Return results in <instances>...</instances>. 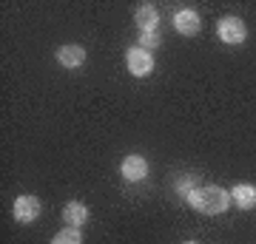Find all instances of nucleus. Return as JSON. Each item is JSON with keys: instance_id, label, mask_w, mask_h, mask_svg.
<instances>
[{"instance_id": "nucleus-1", "label": "nucleus", "mask_w": 256, "mask_h": 244, "mask_svg": "<svg viewBox=\"0 0 256 244\" xmlns=\"http://www.w3.org/2000/svg\"><path fill=\"white\" fill-rule=\"evenodd\" d=\"M185 202L191 205L194 210H200L205 216H220L230 208V193L220 185H205V188H194Z\"/></svg>"}, {"instance_id": "nucleus-2", "label": "nucleus", "mask_w": 256, "mask_h": 244, "mask_svg": "<svg viewBox=\"0 0 256 244\" xmlns=\"http://www.w3.org/2000/svg\"><path fill=\"white\" fill-rule=\"evenodd\" d=\"M216 34H220L222 43L242 45L245 37H248V26H245V20L236 17V14H225V17H220V23H216Z\"/></svg>"}, {"instance_id": "nucleus-3", "label": "nucleus", "mask_w": 256, "mask_h": 244, "mask_svg": "<svg viewBox=\"0 0 256 244\" xmlns=\"http://www.w3.org/2000/svg\"><path fill=\"white\" fill-rule=\"evenodd\" d=\"M12 213H14V222H20V225H32V222H37V219H40L43 205H40V199H37V196L23 193V196H18V199H14Z\"/></svg>"}, {"instance_id": "nucleus-4", "label": "nucleus", "mask_w": 256, "mask_h": 244, "mask_svg": "<svg viewBox=\"0 0 256 244\" xmlns=\"http://www.w3.org/2000/svg\"><path fill=\"white\" fill-rule=\"evenodd\" d=\"M126 65H128V71L134 74V77H148V74L154 71V57H151V51L134 45V48L126 51Z\"/></svg>"}, {"instance_id": "nucleus-5", "label": "nucleus", "mask_w": 256, "mask_h": 244, "mask_svg": "<svg viewBox=\"0 0 256 244\" xmlns=\"http://www.w3.org/2000/svg\"><path fill=\"white\" fill-rule=\"evenodd\" d=\"M120 173H122V179H126V182H142V179L148 176V162H146V156L128 154L126 159H122V165H120Z\"/></svg>"}, {"instance_id": "nucleus-6", "label": "nucleus", "mask_w": 256, "mask_h": 244, "mask_svg": "<svg viewBox=\"0 0 256 244\" xmlns=\"http://www.w3.org/2000/svg\"><path fill=\"white\" fill-rule=\"evenodd\" d=\"M174 28H176L182 37H194V34H200L202 17H200L194 9H180V11L174 14Z\"/></svg>"}, {"instance_id": "nucleus-7", "label": "nucleus", "mask_w": 256, "mask_h": 244, "mask_svg": "<svg viewBox=\"0 0 256 244\" xmlns=\"http://www.w3.org/2000/svg\"><path fill=\"white\" fill-rule=\"evenodd\" d=\"M230 202H234L239 210H254L256 208V185H248V182L234 185V190H230Z\"/></svg>"}, {"instance_id": "nucleus-8", "label": "nucleus", "mask_w": 256, "mask_h": 244, "mask_svg": "<svg viewBox=\"0 0 256 244\" xmlns=\"http://www.w3.org/2000/svg\"><path fill=\"white\" fill-rule=\"evenodd\" d=\"M134 20H137L140 31H154V28H160V11H156L154 3H140L137 11H134Z\"/></svg>"}, {"instance_id": "nucleus-9", "label": "nucleus", "mask_w": 256, "mask_h": 244, "mask_svg": "<svg viewBox=\"0 0 256 244\" xmlns=\"http://www.w3.org/2000/svg\"><path fill=\"white\" fill-rule=\"evenodd\" d=\"M57 63L63 65V68H80L86 63V48L82 45H60L57 48Z\"/></svg>"}, {"instance_id": "nucleus-10", "label": "nucleus", "mask_w": 256, "mask_h": 244, "mask_svg": "<svg viewBox=\"0 0 256 244\" xmlns=\"http://www.w3.org/2000/svg\"><path fill=\"white\" fill-rule=\"evenodd\" d=\"M63 222L68 227H80L88 222V208L82 205V202H68L63 208Z\"/></svg>"}, {"instance_id": "nucleus-11", "label": "nucleus", "mask_w": 256, "mask_h": 244, "mask_svg": "<svg viewBox=\"0 0 256 244\" xmlns=\"http://www.w3.org/2000/svg\"><path fill=\"white\" fill-rule=\"evenodd\" d=\"M52 244H82V233H80V227H68L66 225L60 233L52 239Z\"/></svg>"}, {"instance_id": "nucleus-12", "label": "nucleus", "mask_w": 256, "mask_h": 244, "mask_svg": "<svg viewBox=\"0 0 256 244\" xmlns=\"http://www.w3.org/2000/svg\"><path fill=\"white\" fill-rule=\"evenodd\" d=\"M160 43H162V34H160V28H154V31H140V48H146V51H154Z\"/></svg>"}, {"instance_id": "nucleus-13", "label": "nucleus", "mask_w": 256, "mask_h": 244, "mask_svg": "<svg viewBox=\"0 0 256 244\" xmlns=\"http://www.w3.org/2000/svg\"><path fill=\"white\" fill-rule=\"evenodd\" d=\"M194 182H196V176H182V179L176 182V190H180L182 196H188V193L194 190Z\"/></svg>"}, {"instance_id": "nucleus-14", "label": "nucleus", "mask_w": 256, "mask_h": 244, "mask_svg": "<svg viewBox=\"0 0 256 244\" xmlns=\"http://www.w3.org/2000/svg\"><path fill=\"white\" fill-rule=\"evenodd\" d=\"M182 244H200V242H182Z\"/></svg>"}]
</instances>
